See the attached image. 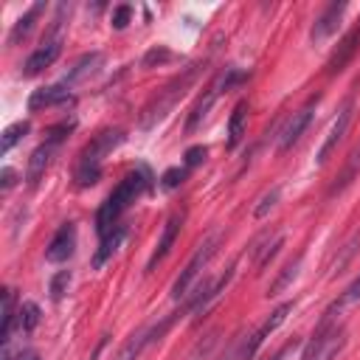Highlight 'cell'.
Masks as SVG:
<instances>
[{
	"label": "cell",
	"mask_w": 360,
	"mask_h": 360,
	"mask_svg": "<svg viewBox=\"0 0 360 360\" xmlns=\"http://www.w3.org/2000/svg\"><path fill=\"white\" fill-rule=\"evenodd\" d=\"M149 188H152V172H149L146 166L132 169V172L112 188V194L101 202V208H98V214H96L98 239H104L110 231H115V228L121 225V214H124L143 191H149Z\"/></svg>",
	"instance_id": "cell-1"
},
{
	"label": "cell",
	"mask_w": 360,
	"mask_h": 360,
	"mask_svg": "<svg viewBox=\"0 0 360 360\" xmlns=\"http://www.w3.org/2000/svg\"><path fill=\"white\" fill-rule=\"evenodd\" d=\"M124 143V129H101L98 135H93V141L79 152L76 158V169H73V180L79 188H87L93 183H98L101 177V166L104 158Z\"/></svg>",
	"instance_id": "cell-2"
},
{
	"label": "cell",
	"mask_w": 360,
	"mask_h": 360,
	"mask_svg": "<svg viewBox=\"0 0 360 360\" xmlns=\"http://www.w3.org/2000/svg\"><path fill=\"white\" fill-rule=\"evenodd\" d=\"M335 312H340L335 304L323 312L315 335L309 338V343L301 352V360H335L343 352V346H346V326L338 321Z\"/></svg>",
	"instance_id": "cell-3"
},
{
	"label": "cell",
	"mask_w": 360,
	"mask_h": 360,
	"mask_svg": "<svg viewBox=\"0 0 360 360\" xmlns=\"http://www.w3.org/2000/svg\"><path fill=\"white\" fill-rule=\"evenodd\" d=\"M70 11V6H59L56 8V17H53V22H51V28L45 31V37H42V42H39V48L25 59V65H22V76H37V73H42L45 68H51L56 59H59V53H62V31H65V14Z\"/></svg>",
	"instance_id": "cell-4"
},
{
	"label": "cell",
	"mask_w": 360,
	"mask_h": 360,
	"mask_svg": "<svg viewBox=\"0 0 360 360\" xmlns=\"http://www.w3.org/2000/svg\"><path fill=\"white\" fill-rule=\"evenodd\" d=\"M197 73H200V65H191V68H186L180 76H174L146 107H143V118H141V124L143 127H152V124H158L160 118H166V112L180 101V96L191 87V82L197 79Z\"/></svg>",
	"instance_id": "cell-5"
},
{
	"label": "cell",
	"mask_w": 360,
	"mask_h": 360,
	"mask_svg": "<svg viewBox=\"0 0 360 360\" xmlns=\"http://www.w3.org/2000/svg\"><path fill=\"white\" fill-rule=\"evenodd\" d=\"M70 129H73V121H65V124L48 129L45 143H39V146L31 152V158H28V169H25V183H28V188H37V186H39V180L45 177V172H48L53 155L59 152V146H62V141H65V135H68Z\"/></svg>",
	"instance_id": "cell-6"
},
{
	"label": "cell",
	"mask_w": 360,
	"mask_h": 360,
	"mask_svg": "<svg viewBox=\"0 0 360 360\" xmlns=\"http://www.w3.org/2000/svg\"><path fill=\"white\" fill-rule=\"evenodd\" d=\"M217 245H219V233H211L208 239H202L200 242V248L194 250V256L186 262V267L180 270V276L174 278V284H172V298L174 301H180V298H186L188 295V290L197 284V278H200V273L205 270V264L211 262V256L217 253Z\"/></svg>",
	"instance_id": "cell-7"
},
{
	"label": "cell",
	"mask_w": 360,
	"mask_h": 360,
	"mask_svg": "<svg viewBox=\"0 0 360 360\" xmlns=\"http://www.w3.org/2000/svg\"><path fill=\"white\" fill-rule=\"evenodd\" d=\"M245 79V73H239L236 68H228V70H222L211 84H208V90H205V96H200L197 98V104L191 107V112H188V121H186V132H194L202 121H205V115H208V110L214 107V101L219 98V93H228L233 84H239Z\"/></svg>",
	"instance_id": "cell-8"
},
{
	"label": "cell",
	"mask_w": 360,
	"mask_h": 360,
	"mask_svg": "<svg viewBox=\"0 0 360 360\" xmlns=\"http://www.w3.org/2000/svg\"><path fill=\"white\" fill-rule=\"evenodd\" d=\"M292 312V301H284V304H278L273 312H270V318L256 329V332H250L248 338H242L239 343H236V360H250L253 354H256V349L264 343V338L267 335H273L284 321H287V315Z\"/></svg>",
	"instance_id": "cell-9"
},
{
	"label": "cell",
	"mask_w": 360,
	"mask_h": 360,
	"mask_svg": "<svg viewBox=\"0 0 360 360\" xmlns=\"http://www.w3.org/2000/svg\"><path fill=\"white\" fill-rule=\"evenodd\" d=\"M318 101H321V96H312L301 110L292 112V118L284 124V129H281V135H278V152H290V149L298 143V138L304 135V129H307L309 121H312V112H315Z\"/></svg>",
	"instance_id": "cell-10"
},
{
	"label": "cell",
	"mask_w": 360,
	"mask_h": 360,
	"mask_svg": "<svg viewBox=\"0 0 360 360\" xmlns=\"http://www.w3.org/2000/svg\"><path fill=\"white\" fill-rule=\"evenodd\" d=\"M352 118H354V101H352V98H346V104L340 107V112H338V118H335V124H332L329 135L323 138V143H321V149H318V158H315V163H318V166H323V163L332 158V152L338 149V143L346 138Z\"/></svg>",
	"instance_id": "cell-11"
},
{
	"label": "cell",
	"mask_w": 360,
	"mask_h": 360,
	"mask_svg": "<svg viewBox=\"0 0 360 360\" xmlns=\"http://www.w3.org/2000/svg\"><path fill=\"white\" fill-rule=\"evenodd\" d=\"M73 250H76V222H62L45 248V259L53 264H62L73 256Z\"/></svg>",
	"instance_id": "cell-12"
},
{
	"label": "cell",
	"mask_w": 360,
	"mask_h": 360,
	"mask_svg": "<svg viewBox=\"0 0 360 360\" xmlns=\"http://www.w3.org/2000/svg\"><path fill=\"white\" fill-rule=\"evenodd\" d=\"M183 219H186V211H174V214L166 219V225H163V231H160V239H158V245H155V250H152V256H149V262H146V273L155 270V267L169 256V250H172V245H174V239H177V233H180V228H183Z\"/></svg>",
	"instance_id": "cell-13"
},
{
	"label": "cell",
	"mask_w": 360,
	"mask_h": 360,
	"mask_svg": "<svg viewBox=\"0 0 360 360\" xmlns=\"http://www.w3.org/2000/svg\"><path fill=\"white\" fill-rule=\"evenodd\" d=\"M343 11H346V0H335V3H329V6L315 17L312 31H309V39H312V42H323V39H329V37L338 31V25H340Z\"/></svg>",
	"instance_id": "cell-14"
},
{
	"label": "cell",
	"mask_w": 360,
	"mask_h": 360,
	"mask_svg": "<svg viewBox=\"0 0 360 360\" xmlns=\"http://www.w3.org/2000/svg\"><path fill=\"white\" fill-rule=\"evenodd\" d=\"M360 51V20H357V25L338 42V48L332 51V56L326 59V73L329 76H335V73H340L352 59H354V53Z\"/></svg>",
	"instance_id": "cell-15"
},
{
	"label": "cell",
	"mask_w": 360,
	"mask_h": 360,
	"mask_svg": "<svg viewBox=\"0 0 360 360\" xmlns=\"http://www.w3.org/2000/svg\"><path fill=\"white\" fill-rule=\"evenodd\" d=\"M70 101V87L65 82L59 84H48V87H39L28 96V110L31 112H39L45 107H59V104H68Z\"/></svg>",
	"instance_id": "cell-16"
},
{
	"label": "cell",
	"mask_w": 360,
	"mask_h": 360,
	"mask_svg": "<svg viewBox=\"0 0 360 360\" xmlns=\"http://www.w3.org/2000/svg\"><path fill=\"white\" fill-rule=\"evenodd\" d=\"M104 65V56L98 53V51H93V53H84V56H79L76 62H73V68L68 70V76L62 79L68 87H73V84H79V82H84V79H90L93 73H98V68Z\"/></svg>",
	"instance_id": "cell-17"
},
{
	"label": "cell",
	"mask_w": 360,
	"mask_h": 360,
	"mask_svg": "<svg viewBox=\"0 0 360 360\" xmlns=\"http://www.w3.org/2000/svg\"><path fill=\"white\" fill-rule=\"evenodd\" d=\"M357 174H360V143L349 152V158H346V166L340 169V174L335 177V183L329 186V191H326V197H335V194H343L354 180H357Z\"/></svg>",
	"instance_id": "cell-18"
},
{
	"label": "cell",
	"mask_w": 360,
	"mask_h": 360,
	"mask_svg": "<svg viewBox=\"0 0 360 360\" xmlns=\"http://www.w3.org/2000/svg\"><path fill=\"white\" fill-rule=\"evenodd\" d=\"M245 124H248V101H236V107L231 110V118H228V141H225L228 149L239 146V141L245 138Z\"/></svg>",
	"instance_id": "cell-19"
},
{
	"label": "cell",
	"mask_w": 360,
	"mask_h": 360,
	"mask_svg": "<svg viewBox=\"0 0 360 360\" xmlns=\"http://www.w3.org/2000/svg\"><path fill=\"white\" fill-rule=\"evenodd\" d=\"M42 11H45V3H34V6H31V8H28V11H25L14 25H11L8 42H11V45H17L20 39H25V37L34 31V25H37V20H39V14H42Z\"/></svg>",
	"instance_id": "cell-20"
},
{
	"label": "cell",
	"mask_w": 360,
	"mask_h": 360,
	"mask_svg": "<svg viewBox=\"0 0 360 360\" xmlns=\"http://www.w3.org/2000/svg\"><path fill=\"white\" fill-rule=\"evenodd\" d=\"M14 323H17V312H14V290H11V287H3V326H0V343H3V352H8Z\"/></svg>",
	"instance_id": "cell-21"
},
{
	"label": "cell",
	"mask_w": 360,
	"mask_h": 360,
	"mask_svg": "<svg viewBox=\"0 0 360 360\" xmlns=\"http://www.w3.org/2000/svg\"><path fill=\"white\" fill-rule=\"evenodd\" d=\"M124 236H127V228H124V225H118L115 231H110V233L101 239V245H98V250H96V256H93V267H101V264L118 250V245L124 242Z\"/></svg>",
	"instance_id": "cell-22"
},
{
	"label": "cell",
	"mask_w": 360,
	"mask_h": 360,
	"mask_svg": "<svg viewBox=\"0 0 360 360\" xmlns=\"http://www.w3.org/2000/svg\"><path fill=\"white\" fill-rule=\"evenodd\" d=\"M31 129V124L28 121H17V124H11V127H6L3 129V135H0V155H8L11 152V146L25 135Z\"/></svg>",
	"instance_id": "cell-23"
},
{
	"label": "cell",
	"mask_w": 360,
	"mask_h": 360,
	"mask_svg": "<svg viewBox=\"0 0 360 360\" xmlns=\"http://www.w3.org/2000/svg\"><path fill=\"white\" fill-rule=\"evenodd\" d=\"M17 323H20L22 332H34L37 323H39V304L22 301V304H20V312H17Z\"/></svg>",
	"instance_id": "cell-24"
},
{
	"label": "cell",
	"mask_w": 360,
	"mask_h": 360,
	"mask_svg": "<svg viewBox=\"0 0 360 360\" xmlns=\"http://www.w3.org/2000/svg\"><path fill=\"white\" fill-rule=\"evenodd\" d=\"M298 267H301V256H298L295 262H290V264L284 267V273H281V276H278V278H276V281L270 284L267 295H276V292H281V290H284V287H287V284H290V281H292V278L298 276Z\"/></svg>",
	"instance_id": "cell-25"
},
{
	"label": "cell",
	"mask_w": 360,
	"mask_h": 360,
	"mask_svg": "<svg viewBox=\"0 0 360 360\" xmlns=\"http://www.w3.org/2000/svg\"><path fill=\"white\" fill-rule=\"evenodd\" d=\"M169 59H174V53H172L169 48L158 45V48H149V51L143 53L141 65H143V68H155V65H163V62H169Z\"/></svg>",
	"instance_id": "cell-26"
},
{
	"label": "cell",
	"mask_w": 360,
	"mask_h": 360,
	"mask_svg": "<svg viewBox=\"0 0 360 360\" xmlns=\"http://www.w3.org/2000/svg\"><path fill=\"white\" fill-rule=\"evenodd\" d=\"M278 197H281V186H273V188H270V191H267V194L259 200V205L253 208V217H256V219L267 217V211H270V208L278 202Z\"/></svg>",
	"instance_id": "cell-27"
},
{
	"label": "cell",
	"mask_w": 360,
	"mask_h": 360,
	"mask_svg": "<svg viewBox=\"0 0 360 360\" xmlns=\"http://www.w3.org/2000/svg\"><path fill=\"white\" fill-rule=\"evenodd\" d=\"M68 287H70V270L53 273V278H51V298L53 301H62V295L68 292Z\"/></svg>",
	"instance_id": "cell-28"
},
{
	"label": "cell",
	"mask_w": 360,
	"mask_h": 360,
	"mask_svg": "<svg viewBox=\"0 0 360 360\" xmlns=\"http://www.w3.org/2000/svg\"><path fill=\"white\" fill-rule=\"evenodd\" d=\"M186 174H188L186 166H183V169H180V166H172V169H166V172L160 174V186H163V188H177V186L186 180Z\"/></svg>",
	"instance_id": "cell-29"
},
{
	"label": "cell",
	"mask_w": 360,
	"mask_h": 360,
	"mask_svg": "<svg viewBox=\"0 0 360 360\" xmlns=\"http://www.w3.org/2000/svg\"><path fill=\"white\" fill-rule=\"evenodd\" d=\"M205 158H208V149H205L202 143H197V146H188V149H186V155H183V166L191 172V169H194V166H200Z\"/></svg>",
	"instance_id": "cell-30"
},
{
	"label": "cell",
	"mask_w": 360,
	"mask_h": 360,
	"mask_svg": "<svg viewBox=\"0 0 360 360\" xmlns=\"http://www.w3.org/2000/svg\"><path fill=\"white\" fill-rule=\"evenodd\" d=\"M354 301H360V276H357V278L343 290V295L335 301V307H338V309H343V307H349V304H354Z\"/></svg>",
	"instance_id": "cell-31"
},
{
	"label": "cell",
	"mask_w": 360,
	"mask_h": 360,
	"mask_svg": "<svg viewBox=\"0 0 360 360\" xmlns=\"http://www.w3.org/2000/svg\"><path fill=\"white\" fill-rule=\"evenodd\" d=\"M110 20H112V22H110L112 28H118V31H121V28H127V25H129V20H132V6H115Z\"/></svg>",
	"instance_id": "cell-32"
},
{
	"label": "cell",
	"mask_w": 360,
	"mask_h": 360,
	"mask_svg": "<svg viewBox=\"0 0 360 360\" xmlns=\"http://www.w3.org/2000/svg\"><path fill=\"white\" fill-rule=\"evenodd\" d=\"M278 248H281V236H276L270 245H264V248H259V253H256V267H264L276 253H278Z\"/></svg>",
	"instance_id": "cell-33"
},
{
	"label": "cell",
	"mask_w": 360,
	"mask_h": 360,
	"mask_svg": "<svg viewBox=\"0 0 360 360\" xmlns=\"http://www.w3.org/2000/svg\"><path fill=\"white\" fill-rule=\"evenodd\" d=\"M14 183H17V172H14L11 166H3V172H0V188L8 191Z\"/></svg>",
	"instance_id": "cell-34"
},
{
	"label": "cell",
	"mask_w": 360,
	"mask_h": 360,
	"mask_svg": "<svg viewBox=\"0 0 360 360\" xmlns=\"http://www.w3.org/2000/svg\"><path fill=\"white\" fill-rule=\"evenodd\" d=\"M295 349H298V340L292 338L290 343H284V346H281V349H278V352H276L273 357H267V360H287V357H290V354H292Z\"/></svg>",
	"instance_id": "cell-35"
},
{
	"label": "cell",
	"mask_w": 360,
	"mask_h": 360,
	"mask_svg": "<svg viewBox=\"0 0 360 360\" xmlns=\"http://www.w3.org/2000/svg\"><path fill=\"white\" fill-rule=\"evenodd\" d=\"M217 360H236V343H233V346H231L228 352H222V354H219Z\"/></svg>",
	"instance_id": "cell-36"
},
{
	"label": "cell",
	"mask_w": 360,
	"mask_h": 360,
	"mask_svg": "<svg viewBox=\"0 0 360 360\" xmlns=\"http://www.w3.org/2000/svg\"><path fill=\"white\" fill-rule=\"evenodd\" d=\"M20 360H39L34 352H25V354H20Z\"/></svg>",
	"instance_id": "cell-37"
}]
</instances>
